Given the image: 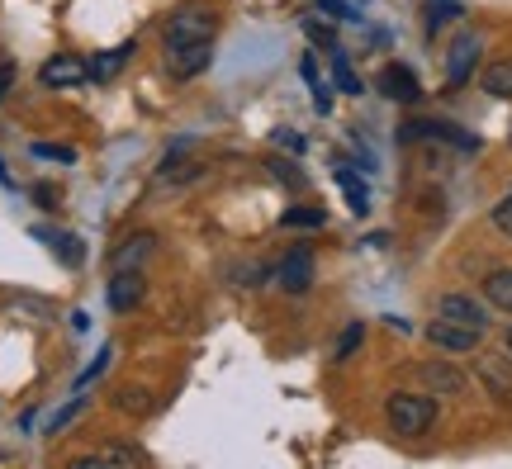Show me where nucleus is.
I'll return each mask as SVG.
<instances>
[{"label": "nucleus", "instance_id": "f257e3e1", "mask_svg": "<svg viewBox=\"0 0 512 469\" xmlns=\"http://www.w3.org/2000/svg\"><path fill=\"white\" fill-rule=\"evenodd\" d=\"M389 427L399 436H422L437 422V398L432 394H389Z\"/></svg>", "mask_w": 512, "mask_h": 469}, {"label": "nucleus", "instance_id": "f03ea898", "mask_svg": "<svg viewBox=\"0 0 512 469\" xmlns=\"http://www.w3.org/2000/svg\"><path fill=\"white\" fill-rule=\"evenodd\" d=\"M195 43H214V15L209 5H185L166 19V53L176 48H195Z\"/></svg>", "mask_w": 512, "mask_h": 469}, {"label": "nucleus", "instance_id": "7ed1b4c3", "mask_svg": "<svg viewBox=\"0 0 512 469\" xmlns=\"http://www.w3.org/2000/svg\"><path fill=\"white\" fill-rule=\"evenodd\" d=\"M275 285L285 289V294H304L313 285V256L304 247H294L280 266H275Z\"/></svg>", "mask_w": 512, "mask_h": 469}, {"label": "nucleus", "instance_id": "20e7f679", "mask_svg": "<svg viewBox=\"0 0 512 469\" xmlns=\"http://www.w3.org/2000/svg\"><path fill=\"white\" fill-rule=\"evenodd\" d=\"M427 342L441 346V351H475L479 332L465 323H451V318H437V323H427Z\"/></svg>", "mask_w": 512, "mask_h": 469}, {"label": "nucleus", "instance_id": "39448f33", "mask_svg": "<svg viewBox=\"0 0 512 469\" xmlns=\"http://www.w3.org/2000/svg\"><path fill=\"white\" fill-rule=\"evenodd\" d=\"M143 294H147L143 271H114V280H110V308L128 313V308L143 304Z\"/></svg>", "mask_w": 512, "mask_h": 469}, {"label": "nucleus", "instance_id": "423d86ee", "mask_svg": "<svg viewBox=\"0 0 512 469\" xmlns=\"http://www.w3.org/2000/svg\"><path fill=\"white\" fill-rule=\"evenodd\" d=\"M475 57H479V38L460 34L456 48H451V62H446V86H465L470 72H475Z\"/></svg>", "mask_w": 512, "mask_h": 469}, {"label": "nucleus", "instance_id": "0eeeda50", "mask_svg": "<svg viewBox=\"0 0 512 469\" xmlns=\"http://www.w3.org/2000/svg\"><path fill=\"white\" fill-rule=\"evenodd\" d=\"M43 86H76V81H86V76H91V67H86V62H81V57H48V62H43Z\"/></svg>", "mask_w": 512, "mask_h": 469}, {"label": "nucleus", "instance_id": "6e6552de", "mask_svg": "<svg viewBox=\"0 0 512 469\" xmlns=\"http://www.w3.org/2000/svg\"><path fill=\"white\" fill-rule=\"evenodd\" d=\"M441 318L475 327V332H484V327H489V313H484V308H479L470 294H446V299H441Z\"/></svg>", "mask_w": 512, "mask_h": 469}, {"label": "nucleus", "instance_id": "1a4fd4ad", "mask_svg": "<svg viewBox=\"0 0 512 469\" xmlns=\"http://www.w3.org/2000/svg\"><path fill=\"white\" fill-rule=\"evenodd\" d=\"M375 86H380V95H389V100H403V105H408V100H418V76L408 72V67H399V62H389Z\"/></svg>", "mask_w": 512, "mask_h": 469}, {"label": "nucleus", "instance_id": "9d476101", "mask_svg": "<svg viewBox=\"0 0 512 469\" xmlns=\"http://www.w3.org/2000/svg\"><path fill=\"white\" fill-rule=\"evenodd\" d=\"M152 247H157V237H152V233H133V237L124 242V247H119V252L110 256V266H114V271H138V266L147 261V252H152Z\"/></svg>", "mask_w": 512, "mask_h": 469}, {"label": "nucleus", "instance_id": "9b49d317", "mask_svg": "<svg viewBox=\"0 0 512 469\" xmlns=\"http://www.w3.org/2000/svg\"><path fill=\"white\" fill-rule=\"evenodd\" d=\"M422 384H427V389H432V394H465V375H460L456 365H422Z\"/></svg>", "mask_w": 512, "mask_h": 469}, {"label": "nucleus", "instance_id": "f8f14e48", "mask_svg": "<svg viewBox=\"0 0 512 469\" xmlns=\"http://www.w3.org/2000/svg\"><path fill=\"white\" fill-rule=\"evenodd\" d=\"M209 57H214V43H195V48H176L171 53V76H200L209 67Z\"/></svg>", "mask_w": 512, "mask_h": 469}, {"label": "nucleus", "instance_id": "ddd939ff", "mask_svg": "<svg viewBox=\"0 0 512 469\" xmlns=\"http://www.w3.org/2000/svg\"><path fill=\"white\" fill-rule=\"evenodd\" d=\"M479 379L489 384V394L494 398H512V361H503V356H484V361H479Z\"/></svg>", "mask_w": 512, "mask_h": 469}, {"label": "nucleus", "instance_id": "4468645a", "mask_svg": "<svg viewBox=\"0 0 512 469\" xmlns=\"http://www.w3.org/2000/svg\"><path fill=\"white\" fill-rule=\"evenodd\" d=\"M484 299L494 308H503V313H512V271H494L489 280H484Z\"/></svg>", "mask_w": 512, "mask_h": 469}, {"label": "nucleus", "instance_id": "2eb2a0df", "mask_svg": "<svg viewBox=\"0 0 512 469\" xmlns=\"http://www.w3.org/2000/svg\"><path fill=\"white\" fill-rule=\"evenodd\" d=\"M76 465L91 469V465H143V451H95V455H76Z\"/></svg>", "mask_w": 512, "mask_h": 469}, {"label": "nucleus", "instance_id": "dca6fc26", "mask_svg": "<svg viewBox=\"0 0 512 469\" xmlns=\"http://www.w3.org/2000/svg\"><path fill=\"white\" fill-rule=\"evenodd\" d=\"M484 91L508 100L512 95V57H503V62H494V67H484Z\"/></svg>", "mask_w": 512, "mask_h": 469}, {"label": "nucleus", "instance_id": "f3484780", "mask_svg": "<svg viewBox=\"0 0 512 469\" xmlns=\"http://www.w3.org/2000/svg\"><path fill=\"white\" fill-rule=\"evenodd\" d=\"M337 185L347 190V199H351V214H366V209H370V199H366V185H361V176H356L351 166H342V171H337Z\"/></svg>", "mask_w": 512, "mask_h": 469}, {"label": "nucleus", "instance_id": "a211bd4d", "mask_svg": "<svg viewBox=\"0 0 512 469\" xmlns=\"http://www.w3.org/2000/svg\"><path fill=\"white\" fill-rule=\"evenodd\" d=\"M128 53H133L128 43H124V48H114V53H100V57L91 62V76H95V81H110V76L119 72V67H124V57H128Z\"/></svg>", "mask_w": 512, "mask_h": 469}, {"label": "nucleus", "instance_id": "6ab92c4d", "mask_svg": "<svg viewBox=\"0 0 512 469\" xmlns=\"http://www.w3.org/2000/svg\"><path fill=\"white\" fill-rule=\"evenodd\" d=\"M332 76H337V86L347 95H361V81H356V72L347 67V57L337 53V48H332Z\"/></svg>", "mask_w": 512, "mask_h": 469}, {"label": "nucleus", "instance_id": "aec40b11", "mask_svg": "<svg viewBox=\"0 0 512 469\" xmlns=\"http://www.w3.org/2000/svg\"><path fill=\"white\" fill-rule=\"evenodd\" d=\"M361 332H366V327H361V323H351L347 332H342V337H337V346H332V361H347L351 351H356V346H361Z\"/></svg>", "mask_w": 512, "mask_h": 469}, {"label": "nucleus", "instance_id": "412c9836", "mask_svg": "<svg viewBox=\"0 0 512 469\" xmlns=\"http://www.w3.org/2000/svg\"><path fill=\"white\" fill-rule=\"evenodd\" d=\"M280 223H285V228H318V223H323V209H290Z\"/></svg>", "mask_w": 512, "mask_h": 469}, {"label": "nucleus", "instance_id": "4be33fe9", "mask_svg": "<svg viewBox=\"0 0 512 469\" xmlns=\"http://www.w3.org/2000/svg\"><path fill=\"white\" fill-rule=\"evenodd\" d=\"M34 157H43V162H62V166H72V162H76L72 147H53V143H38V147H34Z\"/></svg>", "mask_w": 512, "mask_h": 469}, {"label": "nucleus", "instance_id": "5701e85b", "mask_svg": "<svg viewBox=\"0 0 512 469\" xmlns=\"http://www.w3.org/2000/svg\"><path fill=\"white\" fill-rule=\"evenodd\" d=\"M489 218H494V228H498V233H508V237H512V195H508V199H498V204H494V214H489Z\"/></svg>", "mask_w": 512, "mask_h": 469}, {"label": "nucleus", "instance_id": "b1692460", "mask_svg": "<svg viewBox=\"0 0 512 469\" xmlns=\"http://www.w3.org/2000/svg\"><path fill=\"white\" fill-rule=\"evenodd\" d=\"M119 408H124V413H147L152 403H147V394H138V389H124V394H119Z\"/></svg>", "mask_w": 512, "mask_h": 469}, {"label": "nucleus", "instance_id": "393cba45", "mask_svg": "<svg viewBox=\"0 0 512 469\" xmlns=\"http://www.w3.org/2000/svg\"><path fill=\"white\" fill-rule=\"evenodd\" d=\"M304 34H309L313 43H323V48H332V29H328V24H318V19H304Z\"/></svg>", "mask_w": 512, "mask_h": 469}, {"label": "nucleus", "instance_id": "a878e982", "mask_svg": "<svg viewBox=\"0 0 512 469\" xmlns=\"http://www.w3.org/2000/svg\"><path fill=\"white\" fill-rule=\"evenodd\" d=\"M275 143H280V147H290V152H304V138H299L294 128H275Z\"/></svg>", "mask_w": 512, "mask_h": 469}, {"label": "nucleus", "instance_id": "bb28decb", "mask_svg": "<svg viewBox=\"0 0 512 469\" xmlns=\"http://www.w3.org/2000/svg\"><path fill=\"white\" fill-rule=\"evenodd\" d=\"M451 15H460V5H432L427 10V29H437L441 19H451Z\"/></svg>", "mask_w": 512, "mask_h": 469}, {"label": "nucleus", "instance_id": "cd10ccee", "mask_svg": "<svg viewBox=\"0 0 512 469\" xmlns=\"http://www.w3.org/2000/svg\"><path fill=\"white\" fill-rule=\"evenodd\" d=\"M271 171H275V176H280L285 185H299V171H294L290 162H271Z\"/></svg>", "mask_w": 512, "mask_h": 469}, {"label": "nucleus", "instance_id": "c85d7f7f", "mask_svg": "<svg viewBox=\"0 0 512 469\" xmlns=\"http://www.w3.org/2000/svg\"><path fill=\"white\" fill-rule=\"evenodd\" d=\"M10 81H15V67H10V62H0V100H5V91H10Z\"/></svg>", "mask_w": 512, "mask_h": 469}, {"label": "nucleus", "instance_id": "c756f323", "mask_svg": "<svg viewBox=\"0 0 512 469\" xmlns=\"http://www.w3.org/2000/svg\"><path fill=\"white\" fill-rule=\"evenodd\" d=\"M323 10H328V15H351V10L342 5V0H323Z\"/></svg>", "mask_w": 512, "mask_h": 469}, {"label": "nucleus", "instance_id": "7c9ffc66", "mask_svg": "<svg viewBox=\"0 0 512 469\" xmlns=\"http://www.w3.org/2000/svg\"><path fill=\"white\" fill-rule=\"evenodd\" d=\"M0 181H5V185H10V171H5V162H0Z\"/></svg>", "mask_w": 512, "mask_h": 469}, {"label": "nucleus", "instance_id": "2f4dec72", "mask_svg": "<svg viewBox=\"0 0 512 469\" xmlns=\"http://www.w3.org/2000/svg\"><path fill=\"white\" fill-rule=\"evenodd\" d=\"M508 346H512V327H508Z\"/></svg>", "mask_w": 512, "mask_h": 469}]
</instances>
